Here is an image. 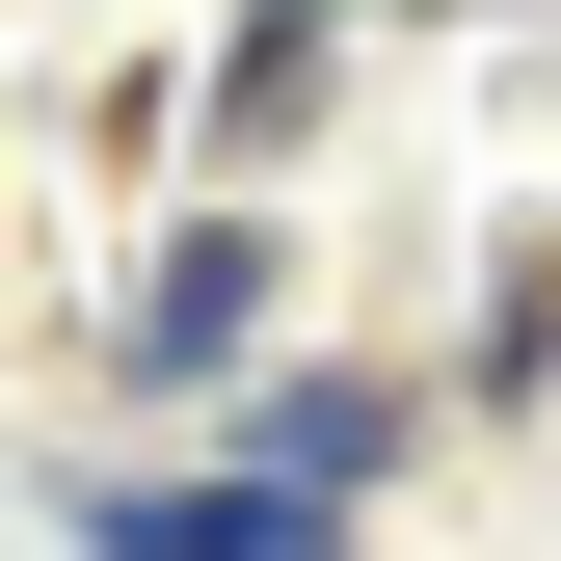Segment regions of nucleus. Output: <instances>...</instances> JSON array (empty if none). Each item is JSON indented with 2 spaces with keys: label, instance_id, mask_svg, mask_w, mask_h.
Instances as JSON below:
<instances>
[{
  "label": "nucleus",
  "instance_id": "nucleus-1",
  "mask_svg": "<svg viewBox=\"0 0 561 561\" xmlns=\"http://www.w3.org/2000/svg\"><path fill=\"white\" fill-rule=\"evenodd\" d=\"M241 347H267V215H187L134 267V375H241Z\"/></svg>",
  "mask_w": 561,
  "mask_h": 561
},
{
  "label": "nucleus",
  "instance_id": "nucleus-2",
  "mask_svg": "<svg viewBox=\"0 0 561 561\" xmlns=\"http://www.w3.org/2000/svg\"><path fill=\"white\" fill-rule=\"evenodd\" d=\"M375 455H401V401H347V375L295 401V428H267V481H321V508H347V481H375Z\"/></svg>",
  "mask_w": 561,
  "mask_h": 561
}]
</instances>
